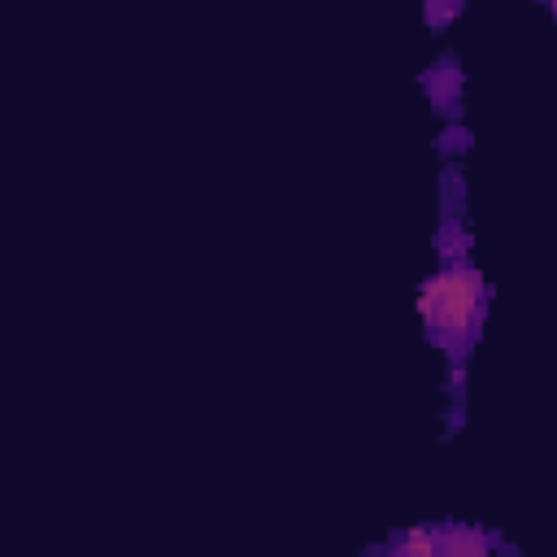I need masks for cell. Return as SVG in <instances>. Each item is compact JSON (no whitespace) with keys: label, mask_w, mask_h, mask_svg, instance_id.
I'll list each match as a JSON object with an SVG mask.
<instances>
[{"label":"cell","mask_w":557,"mask_h":557,"mask_svg":"<svg viewBox=\"0 0 557 557\" xmlns=\"http://www.w3.org/2000/svg\"><path fill=\"white\" fill-rule=\"evenodd\" d=\"M418 318H422V335L431 348L444 352L448 366H470L483 326H487V309H492V283L483 270L466 265H440L431 278H422L418 287Z\"/></svg>","instance_id":"cell-1"},{"label":"cell","mask_w":557,"mask_h":557,"mask_svg":"<svg viewBox=\"0 0 557 557\" xmlns=\"http://www.w3.org/2000/svg\"><path fill=\"white\" fill-rule=\"evenodd\" d=\"M461 191H466L461 174L448 170L444 183H440V226H435V257H440V265H466L470 248H474V235L461 222Z\"/></svg>","instance_id":"cell-2"},{"label":"cell","mask_w":557,"mask_h":557,"mask_svg":"<svg viewBox=\"0 0 557 557\" xmlns=\"http://www.w3.org/2000/svg\"><path fill=\"white\" fill-rule=\"evenodd\" d=\"M431 531H435V557H487V553L518 557V548L500 540V531L479 522H431Z\"/></svg>","instance_id":"cell-3"},{"label":"cell","mask_w":557,"mask_h":557,"mask_svg":"<svg viewBox=\"0 0 557 557\" xmlns=\"http://www.w3.org/2000/svg\"><path fill=\"white\" fill-rule=\"evenodd\" d=\"M418 87L426 91L431 109L444 117V122H457L461 117V61L453 52H444L431 70H422Z\"/></svg>","instance_id":"cell-4"},{"label":"cell","mask_w":557,"mask_h":557,"mask_svg":"<svg viewBox=\"0 0 557 557\" xmlns=\"http://www.w3.org/2000/svg\"><path fill=\"white\" fill-rule=\"evenodd\" d=\"M366 553H387V557H435V531L426 527H405L396 535H387L383 544L366 548Z\"/></svg>","instance_id":"cell-5"},{"label":"cell","mask_w":557,"mask_h":557,"mask_svg":"<svg viewBox=\"0 0 557 557\" xmlns=\"http://www.w3.org/2000/svg\"><path fill=\"white\" fill-rule=\"evenodd\" d=\"M461 13H466V0H422V22H426L431 30L453 26Z\"/></svg>","instance_id":"cell-6"},{"label":"cell","mask_w":557,"mask_h":557,"mask_svg":"<svg viewBox=\"0 0 557 557\" xmlns=\"http://www.w3.org/2000/svg\"><path fill=\"white\" fill-rule=\"evenodd\" d=\"M444 157H453V152H466L470 148V131L461 126V122H448L444 126V135H440V144H435Z\"/></svg>","instance_id":"cell-7"},{"label":"cell","mask_w":557,"mask_h":557,"mask_svg":"<svg viewBox=\"0 0 557 557\" xmlns=\"http://www.w3.org/2000/svg\"><path fill=\"white\" fill-rule=\"evenodd\" d=\"M544 4H548V9H553V17H557V0H544Z\"/></svg>","instance_id":"cell-8"}]
</instances>
